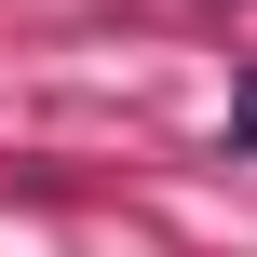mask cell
<instances>
[{
    "instance_id": "6da1fadb",
    "label": "cell",
    "mask_w": 257,
    "mask_h": 257,
    "mask_svg": "<svg viewBox=\"0 0 257 257\" xmlns=\"http://www.w3.org/2000/svg\"><path fill=\"white\" fill-rule=\"evenodd\" d=\"M230 149H257V81H244V95H230Z\"/></svg>"
}]
</instances>
